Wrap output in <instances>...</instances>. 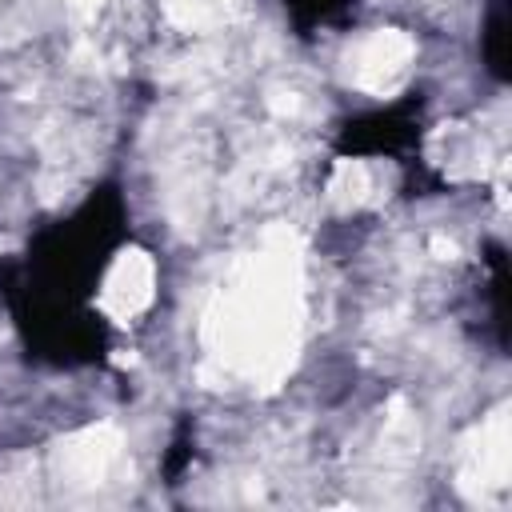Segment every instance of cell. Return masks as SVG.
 I'll return each instance as SVG.
<instances>
[{"mask_svg":"<svg viewBox=\"0 0 512 512\" xmlns=\"http://www.w3.org/2000/svg\"><path fill=\"white\" fill-rule=\"evenodd\" d=\"M132 240V212L120 180H100L84 200L32 228L24 252L0 256V296H36L88 308L116 252Z\"/></svg>","mask_w":512,"mask_h":512,"instance_id":"cell-1","label":"cell"},{"mask_svg":"<svg viewBox=\"0 0 512 512\" xmlns=\"http://www.w3.org/2000/svg\"><path fill=\"white\" fill-rule=\"evenodd\" d=\"M292 32L300 40H312L316 32H344L356 20L360 0H280Z\"/></svg>","mask_w":512,"mask_h":512,"instance_id":"cell-4","label":"cell"},{"mask_svg":"<svg viewBox=\"0 0 512 512\" xmlns=\"http://www.w3.org/2000/svg\"><path fill=\"white\" fill-rule=\"evenodd\" d=\"M12 332L24 348V356L32 364L44 368H100L108 364L112 352V324L104 312L88 308H68V304H52V300H36V296H0Z\"/></svg>","mask_w":512,"mask_h":512,"instance_id":"cell-2","label":"cell"},{"mask_svg":"<svg viewBox=\"0 0 512 512\" xmlns=\"http://www.w3.org/2000/svg\"><path fill=\"white\" fill-rule=\"evenodd\" d=\"M480 252H484L480 264L488 268V284H484V296H488V328H492L496 352L504 356L508 352V248L500 240H484Z\"/></svg>","mask_w":512,"mask_h":512,"instance_id":"cell-6","label":"cell"},{"mask_svg":"<svg viewBox=\"0 0 512 512\" xmlns=\"http://www.w3.org/2000/svg\"><path fill=\"white\" fill-rule=\"evenodd\" d=\"M508 28H512V0H488L484 20H480V60L496 84L512 80V48H508L512 32Z\"/></svg>","mask_w":512,"mask_h":512,"instance_id":"cell-5","label":"cell"},{"mask_svg":"<svg viewBox=\"0 0 512 512\" xmlns=\"http://www.w3.org/2000/svg\"><path fill=\"white\" fill-rule=\"evenodd\" d=\"M424 108L428 96L424 88H408L404 96H396L392 104L356 112L348 120H340L336 136H332V156L340 160H360V156H388L400 160L408 168H416L408 156H420V140H424Z\"/></svg>","mask_w":512,"mask_h":512,"instance_id":"cell-3","label":"cell"},{"mask_svg":"<svg viewBox=\"0 0 512 512\" xmlns=\"http://www.w3.org/2000/svg\"><path fill=\"white\" fill-rule=\"evenodd\" d=\"M192 456H196V436H192V424L184 420V424L176 428L168 452H164V476H168V484H176V480L184 476V468L192 464Z\"/></svg>","mask_w":512,"mask_h":512,"instance_id":"cell-7","label":"cell"}]
</instances>
